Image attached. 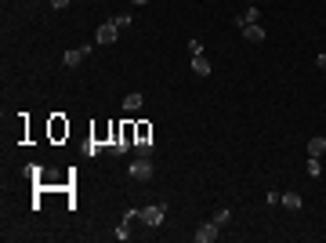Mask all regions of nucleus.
Listing matches in <instances>:
<instances>
[{
  "label": "nucleus",
  "instance_id": "f257e3e1",
  "mask_svg": "<svg viewBox=\"0 0 326 243\" xmlns=\"http://www.w3.org/2000/svg\"><path fill=\"white\" fill-rule=\"evenodd\" d=\"M163 218H167V204H149V207H142V222L149 229H159Z\"/></svg>",
  "mask_w": 326,
  "mask_h": 243
},
{
  "label": "nucleus",
  "instance_id": "f03ea898",
  "mask_svg": "<svg viewBox=\"0 0 326 243\" xmlns=\"http://www.w3.org/2000/svg\"><path fill=\"white\" fill-rule=\"evenodd\" d=\"M218 229H221V225H218V222H203V225H199V229H196V232H192V239H196V243H214V239H218V236H221V232H218Z\"/></svg>",
  "mask_w": 326,
  "mask_h": 243
},
{
  "label": "nucleus",
  "instance_id": "7ed1b4c3",
  "mask_svg": "<svg viewBox=\"0 0 326 243\" xmlns=\"http://www.w3.org/2000/svg\"><path fill=\"white\" fill-rule=\"evenodd\" d=\"M116 33H120V29H116V22H112V18H109V22H102V26L95 29V44H102V48H109V44H112V40H116Z\"/></svg>",
  "mask_w": 326,
  "mask_h": 243
},
{
  "label": "nucleus",
  "instance_id": "20e7f679",
  "mask_svg": "<svg viewBox=\"0 0 326 243\" xmlns=\"http://www.w3.org/2000/svg\"><path fill=\"white\" fill-rule=\"evenodd\" d=\"M131 178H138V182L152 178V156H138L134 160V164H131Z\"/></svg>",
  "mask_w": 326,
  "mask_h": 243
},
{
  "label": "nucleus",
  "instance_id": "39448f33",
  "mask_svg": "<svg viewBox=\"0 0 326 243\" xmlns=\"http://www.w3.org/2000/svg\"><path fill=\"white\" fill-rule=\"evenodd\" d=\"M91 51H95V44H84V48H73V51H65V58H62V62H65V69H76L80 62H84V58L91 55Z\"/></svg>",
  "mask_w": 326,
  "mask_h": 243
},
{
  "label": "nucleus",
  "instance_id": "423d86ee",
  "mask_svg": "<svg viewBox=\"0 0 326 243\" xmlns=\"http://www.w3.org/2000/svg\"><path fill=\"white\" fill-rule=\"evenodd\" d=\"M258 18H261V11H258V4H250L247 11H239V15H236V29H243V26H254Z\"/></svg>",
  "mask_w": 326,
  "mask_h": 243
},
{
  "label": "nucleus",
  "instance_id": "0eeeda50",
  "mask_svg": "<svg viewBox=\"0 0 326 243\" xmlns=\"http://www.w3.org/2000/svg\"><path fill=\"white\" fill-rule=\"evenodd\" d=\"M239 33H243V40H250V44H261V40H265V29H261V22H254V26H243Z\"/></svg>",
  "mask_w": 326,
  "mask_h": 243
},
{
  "label": "nucleus",
  "instance_id": "6e6552de",
  "mask_svg": "<svg viewBox=\"0 0 326 243\" xmlns=\"http://www.w3.org/2000/svg\"><path fill=\"white\" fill-rule=\"evenodd\" d=\"M279 204L287 207V211H301V207H305V200H301V192H283V196H279Z\"/></svg>",
  "mask_w": 326,
  "mask_h": 243
},
{
  "label": "nucleus",
  "instance_id": "1a4fd4ad",
  "mask_svg": "<svg viewBox=\"0 0 326 243\" xmlns=\"http://www.w3.org/2000/svg\"><path fill=\"white\" fill-rule=\"evenodd\" d=\"M192 73H196V76H211V58L192 55Z\"/></svg>",
  "mask_w": 326,
  "mask_h": 243
},
{
  "label": "nucleus",
  "instance_id": "9d476101",
  "mask_svg": "<svg viewBox=\"0 0 326 243\" xmlns=\"http://www.w3.org/2000/svg\"><path fill=\"white\" fill-rule=\"evenodd\" d=\"M142 102H145V95H142V91H131V95L124 98V109H127V113H138Z\"/></svg>",
  "mask_w": 326,
  "mask_h": 243
},
{
  "label": "nucleus",
  "instance_id": "9b49d317",
  "mask_svg": "<svg viewBox=\"0 0 326 243\" xmlns=\"http://www.w3.org/2000/svg\"><path fill=\"white\" fill-rule=\"evenodd\" d=\"M322 152H326V138H322V135L308 138V156H322Z\"/></svg>",
  "mask_w": 326,
  "mask_h": 243
},
{
  "label": "nucleus",
  "instance_id": "f8f14e48",
  "mask_svg": "<svg viewBox=\"0 0 326 243\" xmlns=\"http://www.w3.org/2000/svg\"><path fill=\"white\" fill-rule=\"evenodd\" d=\"M305 171H308V178H319V174H322V164H319V156H308Z\"/></svg>",
  "mask_w": 326,
  "mask_h": 243
},
{
  "label": "nucleus",
  "instance_id": "ddd939ff",
  "mask_svg": "<svg viewBox=\"0 0 326 243\" xmlns=\"http://www.w3.org/2000/svg\"><path fill=\"white\" fill-rule=\"evenodd\" d=\"M112 236H116V239H120V243H127V239H131V222H120V225H116V232H112Z\"/></svg>",
  "mask_w": 326,
  "mask_h": 243
},
{
  "label": "nucleus",
  "instance_id": "4468645a",
  "mask_svg": "<svg viewBox=\"0 0 326 243\" xmlns=\"http://www.w3.org/2000/svg\"><path fill=\"white\" fill-rule=\"evenodd\" d=\"M134 131H138V142H152V127L149 124H134Z\"/></svg>",
  "mask_w": 326,
  "mask_h": 243
},
{
  "label": "nucleus",
  "instance_id": "2eb2a0df",
  "mask_svg": "<svg viewBox=\"0 0 326 243\" xmlns=\"http://www.w3.org/2000/svg\"><path fill=\"white\" fill-rule=\"evenodd\" d=\"M152 149H156L152 142H134V152H138V156H152Z\"/></svg>",
  "mask_w": 326,
  "mask_h": 243
},
{
  "label": "nucleus",
  "instance_id": "dca6fc26",
  "mask_svg": "<svg viewBox=\"0 0 326 243\" xmlns=\"http://www.w3.org/2000/svg\"><path fill=\"white\" fill-rule=\"evenodd\" d=\"M51 135H55V138L69 135V124H62V120H55V124H51Z\"/></svg>",
  "mask_w": 326,
  "mask_h": 243
},
{
  "label": "nucleus",
  "instance_id": "f3484780",
  "mask_svg": "<svg viewBox=\"0 0 326 243\" xmlns=\"http://www.w3.org/2000/svg\"><path fill=\"white\" fill-rule=\"evenodd\" d=\"M102 149H105V145H102V142H98V138H91V145H87V156H98V152H102Z\"/></svg>",
  "mask_w": 326,
  "mask_h": 243
},
{
  "label": "nucleus",
  "instance_id": "a211bd4d",
  "mask_svg": "<svg viewBox=\"0 0 326 243\" xmlns=\"http://www.w3.org/2000/svg\"><path fill=\"white\" fill-rule=\"evenodd\" d=\"M228 218H232V211H228V207H221V211H218V214H214V222H218V225H225V222H228Z\"/></svg>",
  "mask_w": 326,
  "mask_h": 243
},
{
  "label": "nucleus",
  "instance_id": "6ab92c4d",
  "mask_svg": "<svg viewBox=\"0 0 326 243\" xmlns=\"http://www.w3.org/2000/svg\"><path fill=\"white\" fill-rule=\"evenodd\" d=\"M112 22H116V29H127V26H131V15H116Z\"/></svg>",
  "mask_w": 326,
  "mask_h": 243
},
{
  "label": "nucleus",
  "instance_id": "aec40b11",
  "mask_svg": "<svg viewBox=\"0 0 326 243\" xmlns=\"http://www.w3.org/2000/svg\"><path fill=\"white\" fill-rule=\"evenodd\" d=\"M109 149H112V152H116V156H124V152H127V149H131V145H127V142H112V145H109Z\"/></svg>",
  "mask_w": 326,
  "mask_h": 243
},
{
  "label": "nucleus",
  "instance_id": "412c9836",
  "mask_svg": "<svg viewBox=\"0 0 326 243\" xmlns=\"http://www.w3.org/2000/svg\"><path fill=\"white\" fill-rule=\"evenodd\" d=\"M189 55H203V44H199V40H196V36L189 40Z\"/></svg>",
  "mask_w": 326,
  "mask_h": 243
},
{
  "label": "nucleus",
  "instance_id": "4be33fe9",
  "mask_svg": "<svg viewBox=\"0 0 326 243\" xmlns=\"http://www.w3.org/2000/svg\"><path fill=\"white\" fill-rule=\"evenodd\" d=\"M138 218H142V211H138V207H131V211H124V222H138Z\"/></svg>",
  "mask_w": 326,
  "mask_h": 243
},
{
  "label": "nucleus",
  "instance_id": "5701e85b",
  "mask_svg": "<svg viewBox=\"0 0 326 243\" xmlns=\"http://www.w3.org/2000/svg\"><path fill=\"white\" fill-rule=\"evenodd\" d=\"M48 4H51V8H55V11H65V8H69V4H73V0H48Z\"/></svg>",
  "mask_w": 326,
  "mask_h": 243
},
{
  "label": "nucleus",
  "instance_id": "b1692460",
  "mask_svg": "<svg viewBox=\"0 0 326 243\" xmlns=\"http://www.w3.org/2000/svg\"><path fill=\"white\" fill-rule=\"evenodd\" d=\"M315 65H319V69L326 73V55H315Z\"/></svg>",
  "mask_w": 326,
  "mask_h": 243
},
{
  "label": "nucleus",
  "instance_id": "393cba45",
  "mask_svg": "<svg viewBox=\"0 0 326 243\" xmlns=\"http://www.w3.org/2000/svg\"><path fill=\"white\" fill-rule=\"evenodd\" d=\"M131 4H149V0H131Z\"/></svg>",
  "mask_w": 326,
  "mask_h": 243
}]
</instances>
